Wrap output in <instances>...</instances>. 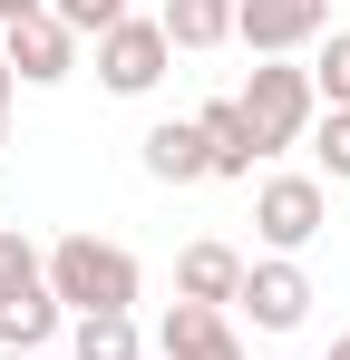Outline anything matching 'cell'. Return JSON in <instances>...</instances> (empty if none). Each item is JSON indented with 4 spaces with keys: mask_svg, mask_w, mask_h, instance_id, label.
<instances>
[{
    "mask_svg": "<svg viewBox=\"0 0 350 360\" xmlns=\"http://www.w3.org/2000/svg\"><path fill=\"white\" fill-rule=\"evenodd\" d=\"M49 292L68 321H88V311H136V292H146V273H136V253L108 234H58L49 243Z\"/></svg>",
    "mask_w": 350,
    "mask_h": 360,
    "instance_id": "1",
    "label": "cell"
},
{
    "mask_svg": "<svg viewBox=\"0 0 350 360\" xmlns=\"http://www.w3.org/2000/svg\"><path fill=\"white\" fill-rule=\"evenodd\" d=\"M233 108H243V127H253V156H283V146H311L321 88H311L302 59H253V78L233 88Z\"/></svg>",
    "mask_w": 350,
    "mask_h": 360,
    "instance_id": "2",
    "label": "cell"
},
{
    "mask_svg": "<svg viewBox=\"0 0 350 360\" xmlns=\"http://www.w3.org/2000/svg\"><path fill=\"white\" fill-rule=\"evenodd\" d=\"M311 302H321V292H311V273H302L292 253H263V263H243V292H233V311H243L263 341H292V331L311 321Z\"/></svg>",
    "mask_w": 350,
    "mask_h": 360,
    "instance_id": "3",
    "label": "cell"
},
{
    "mask_svg": "<svg viewBox=\"0 0 350 360\" xmlns=\"http://www.w3.org/2000/svg\"><path fill=\"white\" fill-rule=\"evenodd\" d=\"M321 224H331V185L321 176H263L253 185V234L273 253L302 263V243H321Z\"/></svg>",
    "mask_w": 350,
    "mask_h": 360,
    "instance_id": "4",
    "label": "cell"
},
{
    "mask_svg": "<svg viewBox=\"0 0 350 360\" xmlns=\"http://www.w3.org/2000/svg\"><path fill=\"white\" fill-rule=\"evenodd\" d=\"M233 39L253 59H302L311 39H331V0H233Z\"/></svg>",
    "mask_w": 350,
    "mask_h": 360,
    "instance_id": "5",
    "label": "cell"
},
{
    "mask_svg": "<svg viewBox=\"0 0 350 360\" xmlns=\"http://www.w3.org/2000/svg\"><path fill=\"white\" fill-rule=\"evenodd\" d=\"M166 59H175V49H166V20H136V10H127L108 39H98V88H108V98H156Z\"/></svg>",
    "mask_w": 350,
    "mask_h": 360,
    "instance_id": "6",
    "label": "cell"
},
{
    "mask_svg": "<svg viewBox=\"0 0 350 360\" xmlns=\"http://www.w3.org/2000/svg\"><path fill=\"white\" fill-rule=\"evenodd\" d=\"M156 351L166 360H243V331H233V311H214V302H166Z\"/></svg>",
    "mask_w": 350,
    "mask_h": 360,
    "instance_id": "7",
    "label": "cell"
},
{
    "mask_svg": "<svg viewBox=\"0 0 350 360\" xmlns=\"http://www.w3.org/2000/svg\"><path fill=\"white\" fill-rule=\"evenodd\" d=\"M0 59H10V78H20V88H58V78L78 68V39H68V30H58L49 10H39V20L0 30Z\"/></svg>",
    "mask_w": 350,
    "mask_h": 360,
    "instance_id": "8",
    "label": "cell"
},
{
    "mask_svg": "<svg viewBox=\"0 0 350 360\" xmlns=\"http://www.w3.org/2000/svg\"><path fill=\"white\" fill-rule=\"evenodd\" d=\"M233 292H243V253L233 243H185L175 253V302H214V311H233Z\"/></svg>",
    "mask_w": 350,
    "mask_h": 360,
    "instance_id": "9",
    "label": "cell"
},
{
    "mask_svg": "<svg viewBox=\"0 0 350 360\" xmlns=\"http://www.w3.org/2000/svg\"><path fill=\"white\" fill-rule=\"evenodd\" d=\"M136 156H146V176L156 185H205L214 166H205V127L195 117H156L146 136H136Z\"/></svg>",
    "mask_w": 350,
    "mask_h": 360,
    "instance_id": "10",
    "label": "cell"
},
{
    "mask_svg": "<svg viewBox=\"0 0 350 360\" xmlns=\"http://www.w3.org/2000/svg\"><path fill=\"white\" fill-rule=\"evenodd\" d=\"M195 127H205V166H214L224 185H243L253 166H263V156H253V127H243V108H233V98H205V108H195Z\"/></svg>",
    "mask_w": 350,
    "mask_h": 360,
    "instance_id": "11",
    "label": "cell"
},
{
    "mask_svg": "<svg viewBox=\"0 0 350 360\" xmlns=\"http://www.w3.org/2000/svg\"><path fill=\"white\" fill-rule=\"evenodd\" d=\"M58 331H68V311H58V292H49V283L0 302V351H49Z\"/></svg>",
    "mask_w": 350,
    "mask_h": 360,
    "instance_id": "12",
    "label": "cell"
},
{
    "mask_svg": "<svg viewBox=\"0 0 350 360\" xmlns=\"http://www.w3.org/2000/svg\"><path fill=\"white\" fill-rule=\"evenodd\" d=\"M68 360H146L136 311H88V321H68Z\"/></svg>",
    "mask_w": 350,
    "mask_h": 360,
    "instance_id": "13",
    "label": "cell"
},
{
    "mask_svg": "<svg viewBox=\"0 0 350 360\" xmlns=\"http://www.w3.org/2000/svg\"><path fill=\"white\" fill-rule=\"evenodd\" d=\"M166 49H224L233 39V0H166Z\"/></svg>",
    "mask_w": 350,
    "mask_h": 360,
    "instance_id": "14",
    "label": "cell"
},
{
    "mask_svg": "<svg viewBox=\"0 0 350 360\" xmlns=\"http://www.w3.org/2000/svg\"><path fill=\"white\" fill-rule=\"evenodd\" d=\"M39 283H49V253L20 234V224H0V302H10V292H39Z\"/></svg>",
    "mask_w": 350,
    "mask_h": 360,
    "instance_id": "15",
    "label": "cell"
},
{
    "mask_svg": "<svg viewBox=\"0 0 350 360\" xmlns=\"http://www.w3.org/2000/svg\"><path fill=\"white\" fill-rule=\"evenodd\" d=\"M311 176L350 185V108H321V127H311Z\"/></svg>",
    "mask_w": 350,
    "mask_h": 360,
    "instance_id": "16",
    "label": "cell"
},
{
    "mask_svg": "<svg viewBox=\"0 0 350 360\" xmlns=\"http://www.w3.org/2000/svg\"><path fill=\"white\" fill-rule=\"evenodd\" d=\"M49 20L68 30V39H108L117 20H127V0H49Z\"/></svg>",
    "mask_w": 350,
    "mask_h": 360,
    "instance_id": "17",
    "label": "cell"
},
{
    "mask_svg": "<svg viewBox=\"0 0 350 360\" xmlns=\"http://www.w3.org/2000/svg\"><path fill=\"white\" fill-rule=\"evenodd\" d=\"M311 88H321V108H350V30L321 39V59H311Z\"/></svg>",
    "mask_w": 350,
    "mask_h": 360,
    "instance_id": "18",
    "label": "cell"
},
{
    "mask_svg": "<svg viewBox=\"0 0 350 360\" xmlns=\"http://www.w3.org/2000/svg\"><path fill=\"white\" fill-rule=\"evenodd\" d=\"M49 0H0V30H20V20H39Z\"/></svg>",
    "mask_w": 350,
    "mask_h": 360,
    "instance_id": "19",
    "label": "cell"
},
{
    "mask_svg": "<svg viewBox=\"0 0 350 360\" xmlns=\"http://www.w3.org/2000/svg\"><path fill=\"white\" fill-rule=\"evenodd\" d=\"M10 98H20V78H10V59H0V117H10Z\"/></svg>",
    "mask_w": 350,
    "mask_h": 360,
    "instance_id": "20",
    "label": "cell"
},
{
    "mask_svg": "<svg viewBox=\"0 0 350 360\" xmlns=\"http://www.w3.org/2000/svg\"><path fill=\"white\" fill-rule=\"evenodd\" d=\"M321 360H350V331H341V341H331V351H321Z\"/></svg>",
    "mask_w": 350,
    "mask_h": 360,
    "instance_id": "21",
    "label": "cell"
},
{
    "mask_svg": "<svg viewBox=\"0 0 350 360\" xmlns=\"http://www.w3.org/2000/svg\"><path fill=\"white\" fill-rule=\"evenodd\" d=\"M0 360H58V351H0Z\"/></svg>",
    "mask_w": 350,
    "mask_h": 360,
    "instance_id": "22",
    "label": "cell"
},
{
    "mask_svg": "<svg viewBox=\"0 0 350 360\" xmlns=\"http://www.w3.org/2000/svg\"><path fill=\"white\" fill-rule=\"evenodd\" d=\"M0 136H10V117H0Z\"/></svg>",
    "mask_w": 350,
    "mask_h": 360,
    "instance_id": "23",
    "label": "cell"
}]
</instances>
